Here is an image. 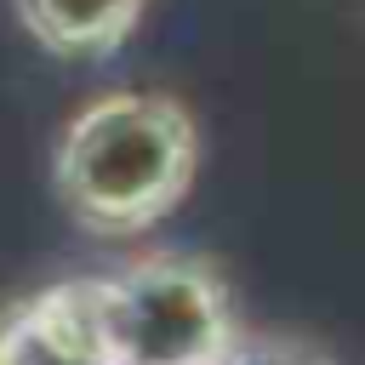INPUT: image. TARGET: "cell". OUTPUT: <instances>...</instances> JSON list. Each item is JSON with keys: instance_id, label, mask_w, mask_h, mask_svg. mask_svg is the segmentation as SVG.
I'll return each instance as SVG.
<instances>
[{"instance_id": "cell-1", "label": "cell", "mask_w": 365, "mask_h": 365, "mask_svg": "<svg viewBox=\"0 0 365 365\" xmlns=\"http://www.w3.org/2000/svg\"><path fill=\"white\" fill-rule=\"evenodd\" d=\"M200 171V120L165 91H103L57 137L51 188L74 228L137 240L160 228Z\"/></svg>"}, {"instance_id": "cell-2", "label": "cell", "mask_w": 365, "mask_h": 365, "mask_svg": "<svg viewBox=\"0 0 365 365\" xmlns=\"http://www.w3.org/2000/svg\"><path fill=\"white\" fill-rule=\"evenodd\" d=\"M97 331L114 365H222L245 336L228 274L200 251H143L91 274Z\"/></svg>"}, {"instance_id": "cell-3", "label": "cell", "mask_w": 365, "mask_h": 365, "mask_svg": "<svg viewBox=\"0 0 365 365\" xmlns=\"http://www.w3.org/2000/svg\"><path fill=\"white\" fill-rule=\"evenodd\" d=\"M0 365H114L97 331L91 274L0 308Z\"/></svg>"}, {"instance_id": "cell-4", "label": "cell", "mask_w": 365, "mask_h": 365, "mask_svg": "<svg viewBox=\"0 0 365 365\" xmlns=\"http://www.w3.org/2000/svg\"><path fill=\"white\" fill-rule=\"evenodd\" d=\"M11 6H17L23 34L40 51L68 57V63L120 51L148 11V0H11Z\"/></svg>"}, {"instance_id": "cell-5", "label": "cell", "mask_w": 365, "mask_h": 365, "mask_svg": "<svg viewBox=\"0 0 365 365\" xmlns=\"http://www.w3.org/2000/svg\"><path fill=\"white\" fill-rule=\"evenodd\" d=\"M222 365H336L325 348L302 342V336H274V331H245Z\"/></svg>"}]
</instances>
